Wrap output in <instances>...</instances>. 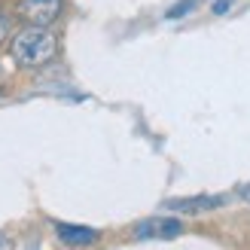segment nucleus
Segmentation results:
<instances>
[{"instance_id":"obj_1","label":"nucleus","mask_w":250,"mask_h":250,"mask_svg":"<svg viewBox=\"0 0 250 250\" xmlns=\"http://www.w3.org/2000/svg\"><path fill=\"white\" fill-rule=\"evenodd\" d=\"M55 52H58L55 34L46 31V28H37V24L19 31L16 40H12V58H16L21 67H40V64H46V61L52 58Z\"/></svg>"},{"instance_id":"obj_2","label":"nucleus","mask_w":250,"mask_h":250,"mask_svg":"<svg viewBox=\"0 0 250 250\" xmlns=\"http://www.w3.org/2000/svg\"><path fill=\"white\" fill-rule=\"evenodd\" d=\"M61 12V0H21L19 3V16L28 21V24H37V28H49Z\"/></svg>"},{"instance_id":"obj_3","label":"nucleus","mask_w":250,"mask_h":250,"mask_svg":"<svg viewBox=\"0 0 250 250\" xmlns=\"http://www.w3.org/2000/svg\"><path fill=\"white\" fill-rule=\"evenodd\" d=\"M180 232H183V226L174 217H153V220L137 223V229H134L137 238H177Z\"/></svg>"},{"instance_id":"obj_4","label":"nucleus","mask_w":250,"mask_h":250,"mask_svg":"<svg viewBox=\"0 0 250 250\" xmlns=\"http://www.w3.org/2000/svg\"><path fill=\"white\" fill-rule=\"evenodd\" d=\"M226 198L223 195H195V198H177V202H168L171 210H183V214H205V210L220 208Z\"/></svg>"},{"instance_id":"obj_5","label":"nucleus","mask_w":250,"mask_h":250,"mask_svg":"<svg viewBox=\"0 0 250 250\" xmlns=\"http://www.w3.org/2000/svg\"><path fill=\"white\" fill-rule=\"evenodd\" d=\"M55 232L64 244H73V247H83V244H95L98 241V232L89 229V226H73V223H55Z\"/></svg>"},{"instance_id":"obj_6","label":"nucleus","mask_w":250,"mask_h":250,"mask_svg":"<svg viewBox=\"0 0 250 250\" xmlns=\"http://www.w3.org/2000/svg\"><path fill=\"white\" fill-rule=\"evenodd\" d=\"M192 6H195V0H183V3H177V6H171V9H168V19H180L183 12H189Z\"/></svg>"},{"instance_id":"obj_7","label":"nucleus","mask_w":250,"mask_h":250,"mask_svg":"<svg viewBox=\"0 0 250 250\" xmlns=\"http://www.w3.org/2000/svg\"><path fill=\"white\" fill-rule=\"evenodd\" d=\"M229 6H232V0H217V3H214V16H223V12H229Z\"/></svg>"},{"instance_id":"obj_8","label":"nucleus","mask_w":250,"mask_h":250,"mask_svg":"<svg viewBox=\"0 0 250 250\" xmlns=\"http://www.w3.org/2000/svg\"><path fill=\"white\" fill-rule=\"evenodd\" d=\"M6 31H9V24H6V16H3V12H0V43L6 40Z\"/></svg>"}]
</instances>
